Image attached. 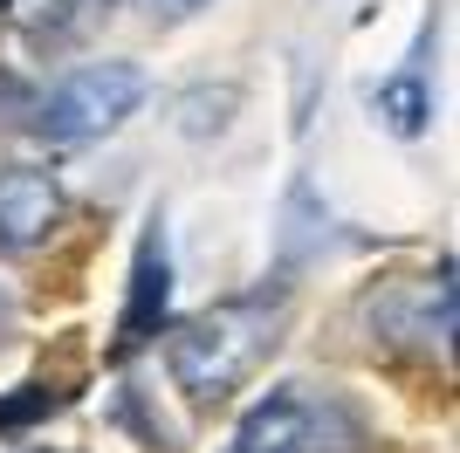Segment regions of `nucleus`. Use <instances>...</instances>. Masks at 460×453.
<instances>
[{
	"label": "nucleus",
	"instance_id": "0eeeda50",
	"mask_svg": "<svg viewBox=\"0 0 460 453\" xmlns=\"http://www.w3.org/2000/svg\"><path fill=\"white\" fill-rule=\"evenodd\" d=\"M234 111H241V90H234V83H220V90H192V96H179V131H186V138H213V131H227Z\"/></svg>",
	"mask_w": 460,
	"mask_h": 453
},
{
	"label": "nucleus",
	"instance_id": "f257e3e1",
	"mask_svg": "<svg viewBox=\"0 0 460 453\" xmlns=\"http://www.w3.org/2000/svg\"><path fill=\"white\" fill-rule=\"evenodd\" d=\"M269 330H275V302H220V309H207V316H192L172 330V343H165V364H172V385L192 398H220L234 392L241 378L261 364V351H269Z\"/></svg>",
	"mask_w": 460,
	"mask_h": 453
},
{
	"label": "nucleus",
	"instance_id": "7ed1b4c3",
	"mask_svg": "<svg viewBox=\"0 0 460 453\" xmlns=\"http://www.w3.org/2000/svg\"><path fill=\"white\" fill-rule=\"evenodd\" d=\"M165 309H172V254H165V226H145L131 262V302L117 316V351H137L165 330Z\"/></svg>",
	"mask_w": 460,
	"mask_h": 453
},
{
	"label": "nucleus",
	"instance_id": "f03ea898",
	"mask_svg": "<svg viewBox=\"0 0 460 453\" xmlns=\"http://www.w3.org/2000/svg\"><path fill=\"white\" fill-rule=\"evenodd\" d=\"M137 103H145V69H137V62H90V69H76L49 96L41 131L62 138V145H90V138L117 131Z\"/></svg>",
	"mask_w": 460,
	"mask_h": 453
},
{
	"label": "nucleus",
	"instance_id": "6e6552de",
	"mask_svg": "<svg viewBox=\"0 0 460 453\" xmlns=\"http://www.w3.org/2000/svg\"><path fill=\"white\" fill-rule=\"evenodd\" d=\"M145 7H152V14H165V21H186V14H199L207 0H145Z\"/></svg>",
	"mask_w": 460,
	"mask_h": 453
},
{
	"label": "nucleus",
	"instance_id": "20e7f679",
	"mask_svg": "<svg viewBox=\"0 0 460 453\" xmlns=\"http://www.w3.org/2000/svg\"><path fill=\"white\" fill-rule=\"evenodd\" d=\"M62 220V192L49 172H0V247H35Z\"/></svg>",
	"mask_w": 460,
	"mask_h": 453
},
{
	"label": "nucleus",
	"instance_id": "39448f33",
	"mask_svg": "<svg viewBox=\"0 0 460 453\" xmlns=\"http://www.w3.org/2000/svg\"><path fill=\"white\" fill-rule=\"evenodd\" d=\"M309 440H316V413H309L296 392H269L241 419L234 453H309Z\"/></svg>",
	"mask_w": 460,
	"mask_h": 453
},
{
	"label": "nucleus",
	"instance_id": "1a4fd4ad",
	"mask_svg": "<svg viewBox=\"0 0 460 453\" xmlns=\"http://www.w3.org/2000/svg\"><path fill=\"white\" fill-rule=\"evenodd\" d=\"M49 405V392H35V398H21V405H0V426H21L28 413H41Z\"/></svg>",
	"mask_w": 460,
	"mask_h": 453
},
{
	"label": "nucleus",
	"instance_id": "9d476101",
	"mask_svg": "<svg viewBox=\"0 0 460 453\" xmlns=\"http://www.w3.org/2000/svg\"><path fill=\"white\" fill-rule=\"evenodd\" d=\"M0 7H14V0H0Z\"/></svg>",
	"mask_w": 460,
	"mask_h": 453
},
{
	"label": "nucleus",
	"instance_id": "423d86ee",
	"mask_svg": "<svg viewBox=\"0 0 460 453\" xmlns=\"http://www.w3.org/2000/svg\"><path fill=\"white\" fill-rule=\"evenodd\" d=\"M371 111H378V124L392 138H420L426 124H433V96H426L420 76H392V83L371 90Z\"/></svg>",
	"mask_w": 460,
	"mask_h": 453
}]
</instances>
